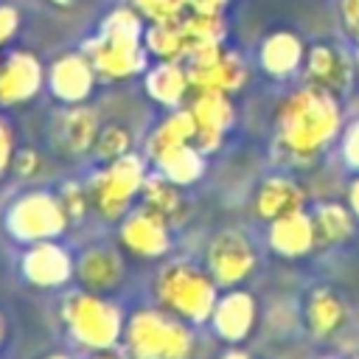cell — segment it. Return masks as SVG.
<instances>
[{"mask_svg":"<svg viewBox=\"0 0 359 359\" xmlns=\"http://www.w3.org/2000/svg\"><path fill=\"white\" fill-rule=\"evenodd\" d=\"M93 84H95V67L90 56L81 53H65L48 70V87L65 104H81L93 93Z\"/></svg>","mask_w":359,"mask_h":359,"instance_id":"15","label":"cell"},{"mask_svg":"<svg viewBox=\"0 0 359 359\" xmlns=\"http://www.w3.org/2000/svg\"><path fill=\"white\" fill-rule=\"evenodd\" d=\"M154 294L160 306L177 314L185 323H208L213 306L219 300V283L210 278L208 269H196L191 264H168L160 269L154 280Z\"/></svg>","mask_w":359,"mask_h":359,"instance_id":"4","label":"cell"},{"mask_svg":"<svg viewBox=\"0 0 359 359\" xmlns=\"http://www.w3.org/2000/svg\"><path fill=\"white\" fill-rule=\"evenodd\" d=\"M87 56L98 76L104 79H129L146 67V50L140 45V17L132 8H115L98 39L90 42Z\"/></svg>","mask_w":359,"mask_h":359,"instance_id":"3","label":"cell"},{"mask_svg":"<svg viewBox=\"0 0 359 359\" xmlns=\"http://www.w3.org/2000/svg\"><path fill=\"white\" fill-rule=\"evenodd\" d=\"M0 342H3V320H0Z\"/></svg>","mask_w":359,"mask_h":359,"instance_id":"43","label":"cell"},{"mask_svg":"<svg viewBox=\"0 0 359 359\" xmlns=\"http://www.w3.org/2000/svg\"><path fill=\"white\" fill-rule=\"evenodd\" d=\"M45 81L42 65L34 53L17 50L0 65V104H22L39 93Z\"/></svg>","mask_w":359,"mask_h":359,"instance_id":"16","label":"cell"},{"mask_svg":"<svg viewBox=\"0 0 359 359\" xmlns=\"http://www.w3.org/2000/svg\"><path fill=\"white\" fill-rule=\"evenodd\" d=\"M255 320H258L255 297L236 286H230V292L219 294L213 314H210V325H213L216 337H222L224 342H233V345L244 342L252 334Z\"/></svg>","mask_w":359,"mask_h":359,"instance_id":"13","label":"cell"},{"mask_svg":"<svg viewBox=\"0 0 359 359\" xmlns=\"http://www.w3.org/2000/svg\"><path fill=\"white\" fill-rule=\"evenodd\" d=\"M188 84L194 93H236L244 79H247V70L241 65L238 56L233 53H224L222 45H202L196 50H191L188 56Z\"/></svg>","mask_w":359,"mask_h":359,"instance_id":"8","label":"cell"},{"mask_svg":"<svg viewBox=\"0 0 359 359\" xmlns=\"http://www.w3.org/2000/svg\"><path fill=\"white\" fill-rule=\"evenodd\" d=\"M303 202H306V191L292 177L275 174V177H266L255 188L252 210H255L258 219L275 222L278 216H286L292 210H303Z\"/></svg>","mask_w":359,"mask_h":359,"instance_id":"18","label":"cell"},{"mask_svg":"<svg viewBox=\"0 0 359 359\" xmlns=\"http://www.w3.org/2000/svg\"><path fill=\"white\" fill-rule=\"evenodd\" d=\"M132 6L151 22H177L188 8L185 0H132Z\"/></svg>","mask_w":359,"mask_h":359,"instance_id":"31","label":"cell"},{"mask_svg":"<svg viewBox=\"0 0 359 359\" xmlns=\"http://www.w3.org/2000/svg\"><path fill=\"white\" fill-rule=\"evenodd\" d=\"M180 31H182V39H185V56L202 45H216L222 42V34H224V22L219 14H210V11H185L180 17Z\"/></svg>","mask_w":359,"mask_h":359,"instance_id":"28","label":"cell"},{"mask_svg":"<svg viewBox=\"0 0 359 359\" xmlns=\"http://www.w3.org/2000/svg\"><path fill=\"white\" fill-rule=\"evenodd\" d=\"M342 157L351 168L359 171V121H353L342 135Z\"/></svg>","mask_w":359,"mask_h":359,"instance_id":"33","label":"cell"},{"mask_svg":"<svg viewBox=\"0 0 359 359\" xmlns=\"http://www.w3.org/2000/svg\"><path fill=\"white\" fill-rule=\"evenodd\" d=\"M188 90H191L188 73L177 62H160L146 76V93L163 107H180Z\"/></svg>","mask_w":359,"mask_h":359,"instance_id":"25","label":"cell"},{"mask_svg":"<svg viewBox=\"0 0 359 359\" xmlns=\"http://www.w3.org/2000/svg\"><path fill=\"white\" fill-rule=\"evenodd\" d=\"M59 202H62L67 219H79L87 210V205H90V194H87V188H79L76 182H67L59 191Z\"/></svg>","mask_w":359,"mask_h":359,"instance_id":"32","label":"cell"},{"mask_svg":"<svg viewBox=\"0 0 359 359\" xmlns=\"http://www.w3.org/2000/svg\"><path fill=\"white\" fill-rule=\"evenodd\" d=\"M123 348L129 359H188L194 334L165 309H140L123 325Z\"/></svg>","mask_w":359,"mask_h":359,"instance_id":"2","label":"cell"},{"mask_svg":"<svg viewBox=\"0 0 359 359\" xmlns=\"http://www.w3.org/2000/svg\"><path fill=\"white\" fill-rule=\"evenodd\" d=\"M36 165H39V154H34V151H20V154H14V163H11V168L20 174H31V171H36Z\"/></svg>","mask_w":359,"mask_h":359,"instance_id":"36","label":"cell"},{"mask_svg":"<svg viewBox=\"0 0 359 359\" xmlns=\"http://www.w3.org/2000/svg\"><path fill=\"white\" fill-rule=\"evenodd\" d=\"M348 208H351V213L359 219V177L351 182V188H348Z\"/></svg>","mask_w":359,"mask_h":359,"instance_id":"39","label":"cell"},{"mask_svg":"<svg viewBox=\"0 0 359 359\" xmlns=\"http://www.w3.org/2000/svg\"><path fill=\"white\" fill-rule=\"evenodd\" d=\"M353 213L351 208L339 205V202H323L311 210V224H314V236L317 244L331 247V244H342L351 233H353Z\"/></svg>","mask_w":359,"mask_h":359,"instance_id":"27","label":"cell"},{"mask_svg":"<svg viewBox=\"0 0 359 359\" xmlns=\"http://www.w3.org/2000/svg\"><path fill=\"white\" fill-rule=\"evenodd\" d=\"M129 151H132V132H129L126 126H121V123H107V126L98 129L95 143H93V154H95L98 160L109 163V160H118V157H123V154H129Z\"/></svg>","mask_w":359,"mask_h":359,"instance_id":"30","label":"cell"},{"mask_svg":"<svg viewBox=\"0 0 359 359\" xmlns=\"http://www.w3.org/2000/svg\"><path fill=\"white\" fill-rule=\"evenodd\" d=\"M196 137V121L191 115V109H174L149 137V160L160 157L163 151L168 149H177V146H185V143H194Z\"/></svg>","mask_w":359,"mask_h":359,"instance_id":"26","label":"cell"},{"mask_svg":"<svg viewBox=\"0 0 359 359\" xmlns=\"http://www.w3.org/2000/svg\"><path fill=\"white\" fill-rule=\"evenodd\" d=\"M146 180V165L137 154H123L118 160H109L101 171H95L87 182L90 205L104 219H123L132 199L140 196Z\"/></svg>","mask_w":359,"mask_h":359,"instance_id":"6","label":"cell"},{"mask_svg":"<svg viewBox=\"0 0 359 359\" xmlns=\"http://www.w3.org/2000/svg\"><path fill=\"white\" fill-rule=\"evenodd\" d=\"M306 76L309 84L323 87L328 93H339L351 81V62L342 50L331 45H314L306 56Z\"/></svg>","mask_w":359,"mask_h":359,"instance_id":"21","label":"cell"},{"mask_svg":"<svg viewBox=\"0 0 359 359\" xmlns=\"http://www.w3.org/2000/svg\"><path fill=\"white\" fill-rule=\"evenodd\" d=\"M269 247L283 255V258H300L309 255L317 247V236H314V224H311V213L306 210H292L286 216H278L275 222H269Z\"/></svg>","mask_w":359,"mask_h":359,"instance_id":"17","label":"cell"},{"mask_svg":"<svg viewBox=\"0 0 359 359\" xmlns=\"http://www.w3.org/2000/svg\"><path fill=\"white\" fill-rule=\"evenodd\" d=\"M67 222L70 219L59 202V194L48 191H28L17 196L6 210V230L22 244L56 238L65 233Z\"/></svg>","mask_w":359,"mask_h":359,"instance_id":"7","label":"cell"},{"mask_svg":"<svg viewBox=\"0 0 359 359\" xmlns=\"http://www.w3.org/2000/svg\"><path fill=\"white\" fill-rule=\"evenodd\" d=\"M14 132H11V126L0 118V177L11 168V163H14Z\"/></svg>","mask_w":359,"mask_h":359,"instance_id":"34","label":"cell"},{"mask_svg":"<svg viewBox=\"0 0 359 359\" xmlns=\"http://www.w3.org/2000/svg\"><path fill=\"white\" fill-rule=\"evenodd\" d=\"M303 314H306L309 331H311L314 337H320V339L334 337V334L342 331V325L348 323V306H345V300H342L334 289H325V286L314 289V292L306 297Z\"/></svg>","mask_w":359,"mask_h":359,"instance_id":"20","label":"cell"},{"mask_svg":"<svg viewBox=\"0 0 359 359\" xmlns=\"http://www.w3.org/2000/svg\"><path fill=\"white\" fill-rule=\"evenodd\" d=\"M146 50L160 62H180L185 59V39L177 22H151L146 31Z\"/></svg>","mask_w":359,"mask_h":359,"instance_id":"29","label":"cell"},{"mask_svg":"<svg viewBox=\"0 0 359 359\" xmlns=\"http://www.w3.org/2000/svg\"><path fill=\"white\" fill-rule=\"evenodd\" d=\"M53 3H67V0H53Z\"/></svg>","mask_w":359,"mask_h":359,"instance_id":"44","label":"cell"},{"mask_svg":"<svg viewBox=\"0 0 359 359\" xmlns=\"http://www.w3.org/2000/svg\"><path fill=\"white\" fill-rule=\"evenodd\" d=\"M95 135H98V118L90 107L81 104H70L67 109H62L50 126V143L65 157H79L90 151Z\"/></svg>","mask_w":359,"mask_h":359,"instance_id":"14","label":"cell"},{"mask_svg":"<svg viewBox=\"0 0 359 359\" xmlns=\"http://www.w3.org/2000/svg\"><path fill=\"white\" fill-rule=\"evenodd\" d=\"M342 11H345L348 28L359 36V0H342Z\"/></svg>","mask_w":359,"mask_h":359,"instance_id":"37","label":"cell"},{"mask_svg":"<svg viewBox=\"0 0 359 359\" xmlns=\"http://www.w3.org/2000/svg\"><path fill=\"white\" fill-rule=\"evenodd\" d=\"M42 359H70V356H65V353H48V356H42Z\"/></svg>","mask_w":359,"mask_h":359,"instance_id":"41","label":"cell"},{"mask_svg":"<svg viewBox=\"0 0 359 359\" xmlns=\"http://www.w3.org/2000/svg\"><path fill=\"white\" fill-rule=\"evenodd\" d=\"M339 104L334 93L306 84L280 101L275 115L278 146L292 163L314 160L339 132Z\"/></svg>","mask_w":359,"mask_h":359,"instance_id":"1","label":"cell"},{"mask_svg":"<svg viewBox=\"0 0 359 359\" xmlns=\"http://www.w3.org/2000/svg\"><path fill=\"white\" fill-rule=\"evenodd\" d=\"M76 275L90 292H109L123 280V258L112 247H90L76 261Z\"/></svg>","mask_w":359,"mask_h":359,"instance_id":"19","label":"cell"},{"mask_svg":"<svg viewBox=\"0 0 359 359\" xmlns=\"http://www.w3.org/2000/svg\"><path fill=\"white\" fill-rule=\"evenodd\" d=\"M222 359H250V356H247L244 351H230V353H224Z\"/></svg>","mask_w":359,"mask_h":359,"instance_id":"40","label":"cell"},{"mask_svg":"<svg viewBox=\"0 0 359 359\" xmlns=\"http://www.w3.org/2000/svg\"><path fill=\"white\" fill-rule=\"evenodd\" d=\"M17 31V11L11 6H0V45Z\"/></svg>","mask_w":359,"mask_h":359,"instance_id":"35","label":"cell"},{"mask_svg":"<svg viewBox=\"0 0 359 359\" xmlns=\"http://www.w3.org/2000/svg\"><path fill=\"white\" fill-rule=\"evenodd\" d=\"M62 320L67 334L90 351H109L123 337L121 309L98 292H70L62 300Z\"/></svg>","mask_w":359,"mask_h":359,"instance_id":"5","label":"cell"},{"mask_svg":"<svg viewBox=\"0 0 359 359\" xmlns=\"http://www.w3.org/2000/svg\"><path fill=\"white\" fill-rule=\"evenodd\" d=\"M121 244L140 255V258H160L168 252L171 247V233H168V222L157 213H151L149 208H140V210H132L123 216L121 222Z\"/></svg>","mask_w":359,"mask_h":359,"instance_id":"12","label":"cell"},{"mask_svg":"<svg viewBox=\"0 0 359 359\" xmlns=\"http://www.w3.org/2000/svg\"><path fill=\"white\" fill-rule=\"evenodd\" d=\"M185 3H188L191 11H210V14H219L227 0H185Z\"/></svg>","mask_w":359,"mask_h":359,"instance_id":"38","label":"cell"},{"mask_svg":"<svg viewBox=\"0 0 359 359\" xmlns=\"http://www.w3.org/2000/svg\"><path fill=\"white\" fill-rule=\"evenodd\" d=\"M157 165V171L163 177H168L174 185H194L202 171H205V157L202 151L196 149V143H185V146H177V149H168L163 151L160 157L151 160Z\"/></svg>","mask_w":359,"mask_h":359,"instance_id":"23","label":"cell"},{"mask_svg":"<svg viewBox=\"0 0 359 359\" xmlns=\"http://www.w3.org/2000/svg\"><path fill=\"white\" fill-rule=\"evenodd\" d=\"M140 202H143V208H149L151 213L163 216L165 222H177V219L182 216V210H185L180 185H174V182H171L168 177H163L160 171L146 174L143 188H140Z\"/></svg>","mask_w":359,"mask_h":359,"instance_id":"24","label":"cell"},{"mask_svg":"<svg viewBox=\"0 0 359 359\" xmlns=\"http://www.w3.org/2000/svg\"><path fill=\"white\" fill-rule=\"evenodd\" d=\"M20 269L28 283H34L39 289H56L73 278L76 264L67 255V250L62 244H56V238H48V241H34L22 252Z\"/></svg>","mask_w":359,"mask_h":359,"instance_id":"10","label":"cell"},{"mask_svg":"<svg viewBox=\"0 0 359 359\" xmlns=\"http://www.w3.org/2000/svg\"><path fill=\"white\" fill-rule=\"evenodd\" d=\"M303 62V42L289 34V31H278L272 34L264 45H261V65L269 76H292Z\"/></svg>","mask_w":359,"mask_h":359,"instance_id":"22","label":"cell"},{"mask_svg":"<svg viewBox=\"0 0 359 359\" xmlns=\"http://www.w3.org/2000/svg\"><path fill=\"white\" fill-rule=\"evenodd\" d=\"M95 359H118V356H109V353H104V351H98V356Z\"/></svg>","mask_w":359,"mask_h":359,"instance_id":"42","label":"cell"},{"mask_svg":"<svg viewBox=\"0 0 359 359\" xmlns=\"http://www.w3.org/2000/svg\"><path fill=\"white\" fill-rule=\"evenodd\" d=\"M188 109H191V115L196 121V137H194L196 149L202 154L216 151L222 146L224 132L236 121V109H233L227 93H210V90L208 93H196Z\"/></svg>","mask_w":359,"mask_h":359,"instance_id":"11","label":"cell"},{"mask_svg":"<svg viewBox=\"0 0 359 359\" xmlns=\"http://www.w3.org/2000/svg\"><path fill=\"white\" fill-rule=\"evenodd\" d=\"M255 266V250L241 230H219L205 252V269L219 286H238Z\"/></svg>","mask_w":359,"mask_h":359,"instance_id":"9","label":"cell"}]
</instances>
